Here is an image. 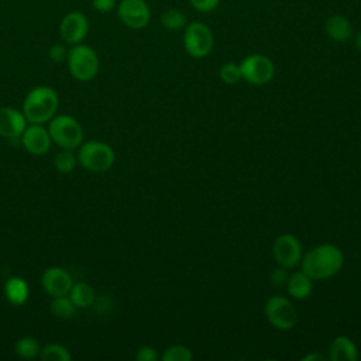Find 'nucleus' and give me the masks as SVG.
<instances>
[{
    "label": "nucleus",
    "mask_w": 361,
    "mask_h": 361,
    "mask_svg": "<svg viewBox=\"0 0 361 361\" xmlns=\"http://www.w3.org/2000/svg\"><path fill=\"white\" fill-rule=\"evenodd\" d=\"M344 262L341 250L334 244H320L302 259V271L312 279H327L336 275Z\"/></svg>",
    "instance_id": "nucleus-1"
},
{
    "label": "nucleus",
    "mask_w": 361,
    "mask_h": 361,
    "mask_svg": "<svg viewBox=\"0 0 361 361\" xmlns=\"http://www.w3.org/2000/svg\"><path fill=\"white\" fill-rule=\"evenodd\" d=\"M59 99L49 86H37L28 92L23 103V114L31 124L48 121L56 111Z\"/></svg>",
    "instance_id": "nucleus-2"
},
{
    "label": "nucleus",
    "mask_w": 361,
    "mask_h": 361,
    "mask_svg": "<svg viewBox=\"0 0 361 361\" xmlns=\"http://www.w3.org/2000/svg\"><path fill=\"white\" fill-rule=\"evenodd\" d=\"M78 162L89 172H106L114 164L116 155L111 147L102 141H89L79 145Z\"/></svg>",
    "instance_id": "nucleus-3"
},
{
    "label": "nucleus",
    "mask_w": 361,
    "mask_h": 361,
    "mask_svg": "<svg viewBox=\"0 0 361 361\" xmlns=\"http://www.w3.org/2000/svg\"><path fill=\"white\" fill-rule=\"evenodd\" d=\"M68 69L71 75L80 82L93 79L99 72V58L93 48L83 44H76L68 51Z\"/></svg>",
    "instance_id": "nucleus-4"
},
{
    "label": "nucleus",
    "mask_w": 361,
    "mask_h": 361,
    "mask_svg": "<svg viewBox=\"0 0 361 361\" xmlns=\"http://www.w3.org/2000/svg\"><path fill=\"white\" fill-rule=\"evenodd\" d=\"M48 133L51 140L62 149H76L83 140V130L79 121L71 116L61 114L51 120Z\"/></svg>",
    "instance_id": "nucleus-5"
},
{
    "label": "nucleus",
    "mask_w": 361,
    "mask_h": 361,
    "mask_svg": "<svg viewBox=\"0 0 361 361\" xmlns=\"http://www.w3.org/2000/svg\"><path fill=\"white\" fill-rule=\"evenodd\" d=\"M183 45L186 52L193 58H203L210 54L213 48L212 30L199 21H193L186 25L183 32Z\"/></svg>",
    "instance_id": "nucleus-6"
},
{
    "label": "nucleus",
    "mask_w": 361,
    "mask_h": 361,
    "mask_svg": "<svg viewBox=\"0 0 361 361\" xmlns=\"http://www.w3.org/2000/svg\"><path fill=\"white\" fill-rule=\"evenodd\" d=\"M241 78L251 85H265L275 73L272 61L261 54H252L244 58L240 63Z\"/></svg>",
    "instance_id": "nucleus-7"
},
{
    "label": "nucleus",
    "mask_w": 361,
    "mask_h": 361,
    "mask_svg": "<svg viewBox=\"0 0 361 361\" xmlns=\"http://www.w3.org/2000/svg\"><path fill=\"white\" fill-rule=\"evenodd\" d=\"M268 322L278 330H289L298 320L295 306L283 296H272L265 305Z\"/></svg>",
    "instance_id": "nucleus-8"
},
{
    "label": "nucleus",
    "mask_w": 361,
    "mask_h": 361,
    "mask_svg": "<svg viewBox=\"0 0 361 361\" xmlns=\"http://www.w3.org/2000/svg\"><path fill=\"white\" fill-rule=\"evenodd\" d=\"M120 21L133 30H141L151 20V10L145 0H121L117 6Z\"/></svg>",
    "instance_id": "nucleus-9"
},
{
    "label": "nucleus",
    "mask_w": 361,
    "mask_h": 361,
    "mask_svg": "<svg viewBox=\"0 0 361 361\" xmlns=\"http://www.w3.org/2000/svg\"><path fill=\"white\" fill-rule=\"evenodd\" d=\"M89 31L87 17L80 11H71L61 20L59 35L68 45L80 44Z\"/></svg>",
    "instance_id": "nucleus-10"
},
{
    "label": "nucleus",
    "mask_w": 361,
    "mask_h": 361,
    "mask_svg": "<svg viewBox=\"0 0 361 361\" xmlns=\"http://www.w3.org/2000/svg\"><path fill=\"white\" fill-rule=\"evenodd\" d=\"M272 254L281 267L292 268L302 259V244L292 234H281L274 241Z\"/></svg>",
    "instance_id": "nucleus-11"
},
{
    "label": "nucleus",
    "mask_w": 361,
    "mask_h": 361,
    "mask_svg": "<svg viewBox=\"0 0 361 361\" xmlns=\"http://www.w3.org/2000/svg\"><path fill=\"white\" fill-rule=\"evenodd\" d=\"M41 283L47 293L52 298L68 295L73 286L71 275L61 267L47 268L41 276Z\"/></svg>",
    "instance_id": "nucleus-12"
},
{
    "label": "nucleus",
    "mask_w": 361,
    "mask_h": 361,
    "mask_svg": "<svg viewBox=\"0 0 361 361\" xmlns=\"http://www.w3.org/2000/svg\"><path fill=\"white\" fill-rule=\"evenodd\" d=\"M51 135L41 124H31L25 127L21 134V142L24 148L32 155H42L49 149Z\"/></svg>",
    "instance_id": "nucleus-13"
},
{
    "label": "nucleus",
    "mask_w": 361,
    "mask_h": 361,
    "mask_svg": "<svg viewBox=\"0 0 361 361\" xmlns=\"http://www.w3.org/2000/svg\"><path fill=\"white\" fill-rule=\"evenodd\" d=\"M25 116L11 107H0V135L4 138L21 137L25 130Z\"/></svg>",
    "instance_id": "nucleus-14"
},
{
    "label": "nucleus",
    "mask_w": 361,
    "mask_h": 361,
    "mask_svg": "<svg viewBox=\"0 0 361 361\" xmlns=\"http://www.w3.org/2000/svg\"><path fill=\"white\" fill-rule=\"evenodd\" d=\"M329 358L333 361H355L358 358V351L348 337L338 336L330 344Z\"/></svg>",
    "instance_id": "nucleus-15"
},
{
    "label": "nucleus",
    "mask_w": 361,
    "mask_h": 361,
    "mask_svg": "<svg viewBox=\"0 0 361 361\" xmlns=\"http://www.w3.org/2000/svg\"><path fill=\"white\" fill-rule=\"evenodd\" d=\"M324 30H326V34L329 35V38H331L333 41H337V42L348 41L353 35L351 23L344 16H338V14L330 16L326 20Z\"/></svg>",
    "instance_id": "nucleus-16"
},
{
    "label": "nucleus",
    "mask_w": 361,
    "mask_h": 361,
    "mask_svg": "<svg viewBox=\"0 0 361 361\" xmlns=\"http://www.w3.org/2000/svg\"><path fill=\"white\" fill-rule=\"evenodd\" d=\"M4 293L11 305H24L28 299V285L23 278L13 276L6 282Z\"/></svg>",
    "instance_id": "nucleus-17"
},
{
    "label": "nucleus",
    "mask_w": 361,
    "mask_h": 361,
    "mask_svg": "<svg viewBox=\"0 0 361 361\" xmlns=\"http://www.w3.org/2000/svg\"><path fill=\"white\" fill-rule=\"evenodd\" d=\"M288 292L295 299H305L312 292V278L306 275L303 271L293 272L286 282Z\"/></svg>",
    "instance_id": "nucleus-18"
},
{
    "label": "nucleus",
    "mask_w": 361,
    "mask_h": 361,
    "mask_svg": "<svg viewBox=\"0 0 361 361\" xmlns=\"http://www.w3.org/2000/svg\"><path fill=\"white\" fill-rule=\"evenodd\" d=\"M71 300L75 303L76 307H87L94 300L93 288L85 282H79L72 286L71 289Z\"/></svg>",
    "instance_id": "nucleus-19"
},
{
    "label": "nucleus",
    "mask_w": 361,
    "mask_h": 361,
    "mask_svg": "<svg viewBox=\"0 0 361 361\" xmlns=\"http://www.w3.org/2000/svg\"><path fill=\"white\" fill-rule=\"evenodd\" d=\"M49 310H51V313H52L55 317L68 320V319H72V317L75 316V313H76V306H75V303L71 300V298H68V295H65V296L54 298V300L51 302Z\"/></svg>",
    "instance_id": "nucleus-20"
},
{
    "label": "nucleus",
    "mask_w": 361,
    "mask_h": 361,
    "mask_svg": "<svg viewBox=\"0 0 361 361\" xmlns=\"http://www.w3.org/2000/svg\"><path fill=\"white\" fill-rule=\"evenodd\" d=\"M161 24L169 31H178L186 25V17L180 10L169 8L161 14Z\"/></svg>",
    "instance_id": "nucleus-21"
},
{
    "label": "nucleus",
    "mask_w": 361,
    "mask_h": 361,
    "mask_svg": "<svg viewBox=\"0 0 361 361\" xmlns=\"http://www.w3.org/2000/svg\"><path fill=\"white\" fill-rule=\"evenodd\" d=\"M39 357L42 361H71L72 358L68 348L56 343L47 344L44 348H41Z\"/></svg>",
    "instance_id": "nucleus-22"
},
{
    "label": "nucleus",
    "mask_w": 361,
    "mask_h": 361,
    "mask_svg": "<svg viewBox=\"0 0 361 361\" xmlns=\"http://www.w3.org/2000/svg\"><path fill=\"white\" fill-rule=\"evenodd\" d=\"M39 351H41L39 344L32 337H21L16 343V354L20 358L31 360V358L37 357L39 354Z\"/></svg>",
    "instance_id": "nucleus-23"
},
{
    "label": "nucleus",
    "mask_w": 361,
    "mask_h": 361,
    "mask_svg": "<svg viewBox=\"0 0 361 361\" xmlns=\"http://www.w3.org/2000/svg\"><path fill=\"white\" fill-rule=\"evenodd\" d=\"M76 157L73 155L72 149H62L54 158V165L58 172L61 173H71L76 166Z\"/></svg>",
    "instance_id": "nucleus-24"
},
{
    "label": "nucleus",
    "mask_w": 361,
    "mask_h": 361,
    "mask_svg": "<svg viewBox=\"0 0 361 361\" xmlns=\"http://www.w3.org/2000/svg\"><path fill=\"white\" fill-rule=\"evenodd\" d=\"M162 360L164 361H190L192 353L188 347L176 344L165 350V353L162 354Z\"/></svg>",
    "instance_id": "nucleus-25"
},
{
    "label": "nucleus",
    "mask_w": 361,
    "mask_h": 361,
    "mask_svg": "<svg viewBox=\"0 0 361 361\" xmlns=\"http://www.w3.org/2000/svg\"><path fill=\"white\" fill-rule=\"evenodd\" d=\"M220 78L224 83L227 85H234L237 82H240L241 78V71H240V65L234 63V62H227L221 66L220 69Z\"/></svg>",
    "instance_id": "nucleus-26"
},
{
    "label": "nucleus",
    "mask_w": 361,
    "mask_h": 361,
    "mask_svg": "<svg viewBox=\"0 0 361 361\" xmlns=\"http://www.w3.org/2000/svg\"><path fill=\"white\" fill-rule=\"evenodd\" d=\"M49 58L51 61L54 62H63L66 61L68 58V49L65 45L62 44H54L51 48H49Z\"/></svg>",
    "instance_id": "nucleus-27"
},
{
    "label": "nucleus",
    "mask_w": 361,
    "mask_h": 361,
    "mask_svg": "<svg viewBox=\"0 0 361 361\" xmlns=\"http://www.w3.org/2000/svg\"><path fill=\"white\" fill-rule=\"evenodd\" d=\"M189 1L195 10L200 13H209L219 6L220 0H189Z\"/></svg>",
    "instance_id": "nucleus-28"
},
{
    "label": "nucleus",
    "mask_w": 361,
    "mask_h": 361,
    "mask_svg": "<svg viewBox=\"0 0 361 361\" xmlns=\"http://www.w3.org/2000/svg\"><path fill=\"white\" fill-rule=\"evenodd\" d=\"M288 272H286V268L285 267H281V268H275L271 274V282L274 286H283L286 282H288Z\"/></svg>",
    "instance_id": "nucleus-29"
},
{
    "label": "nucleus",
    "mask_w": 361,
    "mask_h": 361,
    "mask_svg": "<svg viewBox=\"0 0 361 361\" xmlns=\"http://www.w3.org/2000/svg\"><path fill=\"white\" fill-rule=\"evenodd\" d=\"M135 358H137L138 361H157L158 354H157V351H155L154 347H151V345H144V347H141V348L137 351Z\"/></svg>",
    "instance_id": "nucleus-30"
},
{
    "label": "nucleus",
    "mask_w": 361,
    "mask_h": 361,
    "mask_svg": "<svg viewBox=\"0 0 361 361\" xmlns=\"http://www.w3.org/2000/svg\"><path fill=\"white\" fill-rule=\"evenodd\" d=\"M93 8L99 13H109L116 7V0H92Z\"/></svg>",
    "instance_id": "nucleus-31"
},
{
    "label": "nucleus",
    "mask_w": 361,
    "mask_h": 361,
    "mask_svg": "<svg viewBox=\"0 0 361 361\" xmlns=\"http://www.w3.org/2000/svg\"><path fill=\"white\" fill-rule=\"evenodd\" d=\"M312 361V360H324V357L322 355V354H309V355H306V357H303V361Z\"/></svg>",
    "instance_id": "nucleus-32"
},
{
    "label": "nucleus",
    "mask_w": 361,
    "mask_h": 361,
    "mask_svg": "<svg viewBox=\"0 0 361 361\" xmlns=\"http://www.w3.org/2000/svg\"><path fill=\"white\" fill-rule=\"evenodd\" d=\"M355 47L358 51H361V31L355 35Z\"/></svg>",
    "instance_id": "nucleus-33"
}]
</instances>
